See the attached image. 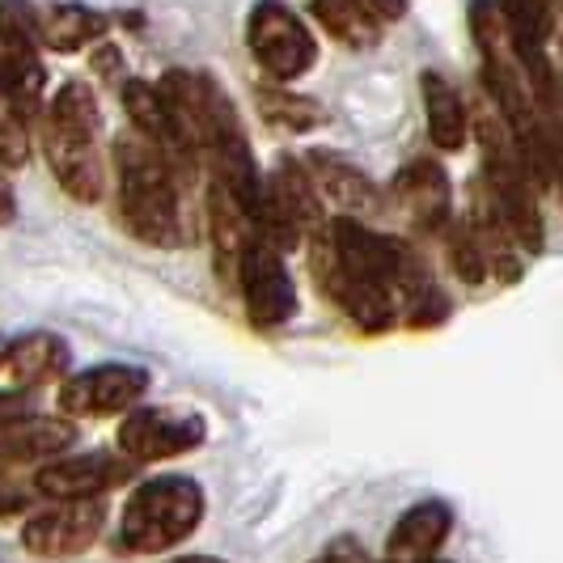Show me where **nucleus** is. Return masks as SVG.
Instances as JSON below:
<instances>
[{"label":"nucleus","instance_id":"f257e3e1","mask_svg":"<svg viewBox=\"0 0 563 563\" xmlns=\"http://www.w3.org/2000/svg\"><path fill=\"white\" fill-rule=\"evenodd\" d=\"M306 246L322 297H331L361 335H386L395 327L437 331L450 322L445 288L407 238L356 217H335L306 238Z\"/></svg>","mask_w":563,"mask_h":563},{"label":"nucleus","instance_id":"f03ea898","mask_svg":"<svg viewBox=\"0 0 563 563\" xmlns=\"http://www.w3.org/2000/svg\"><path fill=\"white\" fill-rule=\"evenodd\" d=\"M114 203H119V225L136 242L157 251H178L187 242V217H183V191H178V169L153 141L141 132L114 136Z\"/></svg>","mask_w":563,"mask_h":563},{"label":"nucleus","instance_id":"7ed1b4c3","mask_svg":"<svg viewBox=\"0 0 563 563\" xmlns=\"http://www.w3.org/2000/svg\"><path fill=\"white\" fill-rule=\"evenodd\" d=\"M208 517V492L187 475L141 479L119 512L111 547L119 555H166L196 534Z\"/></svg>","mask_w":563,"mask_h":563},{"label":"nucleus","instance_id":"20e7f679","mask_svg":"<svg viewBox=\"0 0 563 563\" xmlns=\"http://www.w3.org/2000/svg\"><path fill=\"white\" fill-rule=\"evenodd\" d=\"M475 136H479L483 153V174L475 196L500 217V225L512 233V242L521 251H542L547 242V225H542V208H538V187L534 178L526 174L517 148L508 141L505 123L496 111H483L475 123Z\"/></svg>","mask_w":563,"mask_h":563},{"label":"nucleus","instance_id":"39448f33","mask_svg":"<svg viewBox=\"0 0 563 563\" xmlns=\"http://www.w3.org/2000/svg\"><path fill=\"white\" fill-rule=\"evenodd\" d=\"M327 203L313 191L310 174L301 169L297 157H280L272 174H263L258 183V208H254V233L267 238L280 254H292L306 246L327 225Z\"/></svg>","mask_w":563,"mask_h":563},{"label":"nucleus","instance_id":"423d86ee","mask_svg":"<svg viewBox=\"0 0 563 563\" xmlns=\"http://www.w3.org/2000/svg\"><path fill=\"white\" fill-rule=\"evenodd\" d=\"M233 284L242 288V301H246V313L258 331H280L288 327L297 310H301V297H297V280L284 263V254L258 238L251 229V238L242 242L238 251V267H233Z\"/></svg>","mask_w":563,"mask_h":563},{"label":"nucleus","instance_id":"0eeeda50","mask_svg":"<svg viewBox=\"0 0 563 563\" xmlns=\"http://www.w3.org/2000/svg\"><path fill=\"white\" fill-rule=\"evenodd\" d=\"M246 47H251L254 64L280 85L301 81L318 64V38L284 0L254 4L246 18Z\"/></svg>","mask_w":563,"mask_h":563},{"label":"nucleus","instance_id":"6e6552de","mask_svg":"<svg viewBox=\"0 0 563 563\" xmlns=\"http://www.w3.org/2000/svg\"><path fill=\"white\" fill-rule=\"evenodd\" d=\"M208 441V420L187 407H128L114 428V445L136 466L196 453Z\"/></svg>","mask_w":563,"mask_h":563},{"label":"nucleus","instance_id":"1a4fd4ad","mask_svg":"<svg viewBox=\"0 0 563 563\" xmlns=\"http://www.w3.org/2000/svg\"><path fill=\"white\" fill-rule=\"evenodd\" d=\"M107 530V505L102 500H52L47 508H30L22 526L26 555L43 563H68L85 555Z\"/></svg>","mask_w":563,"mask_h":563},{"label":"nucleus","instance_id":"9d476101","mask_svg":"<svg viewBox=\"0 0 563 563\" xmlns=\"http://www.w3.org/2000/svg\"><path fill=\"white\" fill-rule=\"evenodd\" d=\"M141 475V466L123 453L93 450V453H59L38 462V471L30 475L43 500H107L114 487Z\"/></svg>","mask_w":563,"mask_h":563},{"label":"nucleus","instance_id":"9b49d317","mask_svg":"<svg viewBox=\"0 0 563 563\" xmlns=\"http://www.w3.org/2000/svg\"><path fill=\"white\" fill-rule=\"evenodd\" d=\"M153 386V373L141 365H93L81 373L59 377V411L68 420H102V416H123L128 407H136Z\"/></svg>","mask_w":563,"mask_h":563},{"label":"nucleus","instance_id":"f8f14e48","mask_svg":"<svg viewBox=\"0 0 563 563\" xmlns=\"http://www.w3.org/2000/svg\"><path fill=\"white\" fill-rule=\"evenodd\" d=\"M382 196H386V208H395L407 221V229L423 233V238H441L453 221V183L445 166L432 157L407 162L390 178V191H382Z\"/></svg>","mask_w":563,"mask_h":563},{"label":"nucleus","instance_id":"ddd939ff","mask_svg":"<svg viewBox=\"0 0 563 563\" xmlns=\"http://www.w3.org/2000/svg\"><path fill=\"white\" fill-rule=\"evenodd\" d=\"M301 169L310 174L313 191L327 208H339V217H356V221H373L386 212V196L382 187L368 178L365 169L339 153H327V148H310L301 157Z\"/></svg>","mask_w":563,"mask_h":563},{"label":"nucleus","instance_id":"4468645a","mask_svg":"<svg viewBox=\"0 0 563 563\" xmlns=\"http://www.w3.org/2000/svg\"><path fill=\"white\" fill-rule=\"evenodd\" d=\"M43 157L56 174V183L77 203H98L107 196V169L98 157V136L43 128Z\"/></svg>","mask_w":563,"mask_h":563},{"label":"nucleus","instance_id":"2eb2a0df","mask_svg":"<svg viewBox=\"0 0 563 563\" xmlns=\"http://www.w3.org/2000/svg\"><path fill=\"white\" fill-rule=\"evenodd\" d=\"M453 534V508L441 496L416 500L402 508L386 534V563H420L428 555H441V547Z\"/></svg>","mask_w":563,"mask_h":563},{"label":"nucleus","instance_id":"dca6fc26","mask_svg":"<svg viewBox=\"0 0 563 563\" xmlns=\"http://www.w3.org/2000/svg\"><path fill=\"white\" fill-rule=\"evenodd\" d=\"M77 423L73 420H52L30 411L22 420L4 423L0 428V462L4 466H38L47 457H59L77 445Z\"/></svg>","mask_w":563,"mask_h":563},{"label":"nucleus","instance_id":"f3484780","mask_svg":"<svg viewBox=\"0 0 563 563\" xmlns=\"http://www.w3.org/2000/svg\"><path fill=\"white\" fill-rule=\"evenodd\" d=\"M68 368H73V347L56 331H30V335L9 339L4 373L13 377V386L38 390V386H52L59 377H68Z\"/></svg>","mask_w":563,"mask_h":563},{"label":"nucleus","instance_id":"a211bd4d","mask_svg":"<svg viewBox=\"0 0 563 563\" xmlns=\"http://www.w3.org/2000/svg\"><path fill=\"white\" fill-rule=\"evenodd\" d=\"M420 93H423V119H428V136L441 153H457L466 148V136H471V111H466V98L462 89L445 77V73H423L420 77Z\"/></svg>","mask_w":563,"mask_h":563},{"label":"nucleus","instance_id":"6ab92c4d","mask_svg":"<svg viewBox=\"0 0 563 563\" xmlns=\"http://www.w3.org/2000/svg\"><path fill=\"white\" fill-rule=\"evenodd\" d=\"M107 34V18L81 0H64L52 9H38V47H52L59 56H73Z\"/></svg>","mask_w":563,"mask_h":563},{"label":"nucleus","instance_id":"aec40b11","mask_svg":"<svg viewBox=\"0 0 563 563\" xmlns=\"http://www.w3.org/2000/svg\"><path fill=\"white\" fill-rule=\"evenodd\" d=\"M313 18L322 22L327 34H335L343 47H377L382 43V18L368 9L365 0H313Z\"/></svg>","mask_w":563,"mask_h":563},{"label":"nucleus","instance_id":"412c9836","mask_svg":"<svg viewBox=\"0 0 563 563\" xmlns=\"http://www.w3.org/2000/svg\"><path fill=\"white\" fill-rule=\"evenodd\" d=\"M258 102H263V119L284 128V132H310V128H318L327 119V111L313 98H292L284 89H267Z\"/></svg>","mask_w":563,"mask_h":563},{"label":"nucleus","instance_id":"4be33fe9","mask_svg":"<svg viewBox=\"0 0 563 563\" xmlns=\"http://www.w3.org/2000/svg\"><path fill=\"white\" fill-rule=\"evenodd\" d=\"M30 153H34V144H30V123L18 119V114L0 111V174L26 169Z\"/></svg>","mask_w":563,"mask_h":563},{"label":"nucleus","instance_id":"5701e85b","mask_svg":"<svg viewBox=\"0 0 563 563\" xmlns=\"http://www.w3.org/2000/svg\"><path fill=\"white\" fill-rule=\"evenodd\" d=\"M38 500L43 496H38L34 479H26L18 466H4L0 462V517H26Z\"/></svg>","mask_w":563,"mask_h":563},{"label":"nucleus","instance_id":"b1692460","mask_svg":"<svg viewBox=\"0 0 563 563\" xmlns=\"http://www.w3.org/2000/svg\"><path fill=\"white\" fill-rule=\"evenodd\" d=\"M310 563H377V560L368 555V547L361 538L343 534V538H335V542H327Z\"/></svg>","mask_w":563,"mask_h":563},{"label":"nucleus","instance_id":"393cba45","mask_svg":"<svg viewBox=\"0 0 563 563\" xmlns=\"http://www.w3.org/2000/svg\"><path fill=\"white\" fill-rule=\"evenodd\" d=\"M34 411V390H22V386H13V390H0V428L13 420H22Z\"/></svg>","mask_w":563,"mask_h":563},{"label":"nucleus","instance_id":"a878e982","mask_svg":"<svg viewBox=\"0 0 563 563\" xmlns=\"http://www.w3.org/2000/svg\"><path fill=\"white\" fill-rule=\"evenodd\" d=\"M18 221V191H13V183L0 174V229L13 225Z\"/></svg>","mask_w":563,"mask_h":563},{"label":"nucleus","instance_id":"bb28decb","mask_svg":"<svg viewBox=\"0 0 563 563\" xmlns=\"http://www.w3.org/2000/svg\"><path fill=\"white\" fill-rule=\"evenodd\" d=\"M365 4L382 18V22H398V18L407 13V0H365Z\"/></svg>","mask_w":563,"mask_h":563},{"label":"nucleus","instance_id":"cd10ccee","mask_svg":"<svg viewBox=\"0 0 563 563\" xmlns=\"http://www.w3.org/2000/svg\"><path fill=\"white\" fill-rule=\"evenodd\" d=\"M169 563H229V560H217V555H183V560H169Z\"/></svg>","mask_w":563,"mask_h":563},{"label":"nucleus","instance_id":"c85d7f7f","mask_svg":"<svg viewBox=\"0 0 563 563\" xmlns=\"http://www.w3.org/2000/svg\"><path fill=\"white\" fill-rule=\"evenodd\" d=\"M4 352H9V339H0V368H4Z\"/></svg>","mask_w":563,"mask_h":563},{"label":"nucleus","instance_id":"c756f323","mask_svg":"<svg viewBox=\"0 0 563 563\" xmlns=\"http://www.w3.org/2000/svg\"><path fill=\"white\" fill-rule=\"evenodd\" d=\"M420 563H453V560H441V555H428V560H420Z\"/></svg>","mask_w":563,"mask_h":563},{"label":"nucleus","instance_id":"7c9ffc66","mask_svg":"<svg viewBox=\"0 0 563 563\" xmlns=\"http://www.w3.org/2000/svg\"><path fill=\"white\" fill-rule=\"evenodd\" d=\"M382 563H386V560H382Z\"/></svg>","mask_w":563,"mask_h":563}]
</instances>
